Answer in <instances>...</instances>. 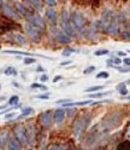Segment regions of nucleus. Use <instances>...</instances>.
Returning <instances> with one entry per match:
<instances>
[{"label": "nucleus", "mask_w": 130, "mask_h": 150, "mask_svg": "<svg viewBox=\"0 0 130 150\" xmlns=\"http://www.w3.org/2000/svg\"><path fill=\"white\" fill-rule=\"evenodd\" d=\"M70 23L75 32H81L85 27V17H83L82 11L73 10L70 13Z\"/></svg>", "instance_id": "nucleus-1"}, {"label": "nucleus", "mask_w": 130, "mask_h": 150, "mask_svg": "<svg viewBox=\"0 0 130 150\" xmlns=\"http://www.w3.org/2000/svg\"><path fill=\"white\" fill-rule=\"evenodd\" d=\"M90 121V116L89 115H83L80 119H77L73 124V136L76 138H80L83 133V131L86 129V127L88 126Z\"/></svg>", "instance_id": "nucleus-2"}, {"label": "nucleus", "mask_w": 130, "mask_h": 150, "mask_svg": "<svg viewBox=\"0 0 130 150\" xmlns=\"http://www.w3.org/2000/svg\"><path fill=\"white\" fill-rule=\"evenodd\" d=\"M27 20H28V23H30L31 25H34L36 29H39V30H43L45 29V21H43L42 16L39 12L29 13L27 16Z\"/></svg>", "instance_id": "nucleus-3"}, {"label": "nucleus", "mask_w": 130, "mask_h": 150, "mask_svg": "<svg viewBox=\"0 0 130 150\" xmlns=\"http://www.w3.org/2000/svg\"><path fill=\"white\" fill-rule=\"evenodd\" d=\"M23 29H24L25 34L30 38V40H33V41H35V42L40 41V39H41L40 30H39V29H36L34 25H31L30 23L25 22V23L23 24Z\"/></svg>", "instance_id": "nucleus-4"}, {"label": "nucleus", "mask_w": 130, "mask_h": 150, "mask_svg": "<svg viewBox=\"0 0 130 150\" xmlns=\"http://www.w3.org/2000/svg\"><path fill=\"white\" fill-rule=\"evenodd\" d=\"M1 6V11H3V13H4V16H6L7 18H11V20H15V21H18L21 18V16L17 13V11L15 10V8L12 7V6H10L7 3H3L1 1V4H0Z\"/></svg>", "instance_id": "nucleus-5"}, {"label": "nucleus", "mask_w": 130, "mask_h": 150, "mask_svg": "<svg viewBox=\"0 0 130 150\" xmlns=\"http://www.w3.org/2000/svg\"><path fill=\"white\" fill-rule=\"evenodd\" d=\"M15 137L17 140L23 145H29V139L27 134V128L23 126H17L15 127Z\"/></svg>", "instance_id": "nucleus-6"}, {"label": "nucleus", "mask_w": 130, "mask_h": 150, "mask_svg": "<svg viewBox=\"0 0 130 150\" xmlns=\"http://www.w3.org/2000/svg\"><path fill=\"white\" fill-rule=\"evenodd\" d=\"M39 122L45 128H50L53 125V114L51 110H46L39 115Z\"/></svg>", "instance_id": "nucleus-7"}, {"label": "nucleus", "mask_w": 130, "mask_h": 150, "mask_svg": "<svg viewBox=\"0 0 130 150\" xmlns=\"http://www.w3.org/2000/svg\"><path fill=\"white\" fill-rule=\"evenodd\" d=\"M65 116H66V111H65L63 108L55 109L53 112V121L55 125H62L65 120Z\"/></svg>", "instance_id": "nucleus-8"}, {"label": "nucleus", "mask_w": 130, "mask_h": 150, "mask_svg": "<svg viewBox=\"0 0 130 150\" xmlns=\"http://www.w3.org/2000/svg\"><path fill=\"white\" fill-rule=\"evenodd\" d=\"M4 53H11V54H22V56H27V57H33L34 56H39V57L46 58V59H52L51 57H47V56L43 54H36V53H31V52H24V51H17V50H4Z\"/></svg>", "instance_id": "nucleus-9"}, {"label": "nucleus", "mask_w": 130, "mask_h": 150, "mask_svg": "<svg viewBox=\"0 0 130 150\" xmlns=\"http://www.w3.org/2000/svg\"><path fill=\"white\" fill-rule=\"evenodd\" d=\"M15 5H16V7H15V10L17 11V13L20 15L21 17H27L28 15H29L30 12L28 11V8H27V6H24V4L23 3H15Z\"/></svg>", "instance_id": "nucleus-10"}, {"label": "nucleus", "mask_w": 130, "mask_h": 150, "mask_svg": "<svg viewBox=\"0 0 130 150\" xmlns=\"http://www.w3.org/2000/svg\"><path fill=\"white\" fill-rule=\"evenodd\" d=\"M7 145H8V150H22V145H21V143L17 140V138L16 137H10L8 138V143H7Z\"/></svg>", "instance_id": "nucleus-11"}, {"label": "nucleus", "mask_w": 130, "mask_h": 150, "mask_svg": "<svg viewBox=\"0 0 130 150\" xmlns=\"http://www.w3.org/2000/svg\"><path fill=\"white\" fill-rule=\"evenodd\" d=\"M8 131H0V150H4L6 144L8 143Z\"/></svg>", "instance_id": "nucleus-12"}, {"label": "nucleus", "mask_w": 130, "mask_h": 150, "mask_svg": "<svg viewBox=\"0 0 130 150\" xmlns=\"http://www.w3.org/2000/svg\"><path fill=\"white\" fill-rule=\"evenodd\" d=\"M46 18H47L50 22L54 23V25H55V22H57V12H55L54 7L46 8Z\"/></svg>", "instance_id": "nucleus-13"}, {"label": "nucleus", "mask_w": 130, "mask_h": 150, "mask_svg": "<svg viewBox=\"0 0 130 150\" xmlns=\"http://www.w3.org/2000/svg\"><path fill=\"white\" fill-rule=\"evenodd\" d=\"M55 36H57V40H58L60 44H69V42H71V38H70L69 35L65 34L63 30L58 32Z\"/></svg>", "instance_id": "nucleus-14"}, {"label": "nucleus", "mask_w": 130, "mask_h": 150, "mask_svg": "<svg viewBox=\"0 0 130 150\" xmlns=\"http://www.w3.org/2000/svg\"><path fill=\"white\" fill-rule=\"evenodd\" d=\"M105 33H107V34H110V35H113V36L118 35V33H119V28H118L117 23H116V22H112V23H111V24L106 28Z\"/></svg>", "instance_id": "nucleus-15"}, {"label": "nucleus", "mask_w": 130, "mask_h": 150, "mask_svg": "<svg viewBox=\"0 0 130 150\" xmlns=\"http://www.w3.org/2000/svg\"><path fill=\"white\" fill-rule=\"evenodd\" d=\"M13 40L20 44L21 46H25L27 45V39H25V35L21 34V33H15L13 34Z\"/></svg>", "instance_id": "nucleus-16"}, {"label": "nucleus", "mask_w": 130, "mask_h": 150, "mask_svg": "<svg viewBox=\"0 0 130 150\" xmlns=\"http://www.w3.org/2000/svg\"><path fill=\"white\" fill-rule=\"evenodd\" d=\"M111 91H100V92H95V93H90V95H88L89 99H95V98H103V97H106L108 95H111Z\"/></svg>", "instance_id": "nucleus-17"}, {"label": "nucleus", "mask_w": 130, "mask_h": 150, "mask_svg": "<svg viewBox=\"0 0 130 150\" xmlns=\"http://www.w3.org/2000/svg\"><path fill=\"white\" fill-rule=\"evenodd\" d=\"M34 112H35V110H34L33 108H30V107L24 108V109H22V114H21V115H18V116H17V119H23V117H27V116H29V115L34 114Z\"/></svg>", "instance_id": "nucleus-18"}, {"label": "nucleus", "mask_w": 130, "mask_h": 150, "mask_svg": "<svg viewBox=\"0 0 130 150\" xmlns=\"http://www.w3.org/2000/svg\"><path fill=\"white\" fill-rule=\"evenodd\" d=\"M116 90L119 92V95L120 96H127L128 95V90H127V83L125 82H122V83H119V85L116 87Z\"/></svg>", "instance_id": "nucleus-19"}, {"label": "nucleus", "mask_w": 130, "mask_h": 150, "mask_svg": "<svg viewBox=\"0 0 130 150\" xmlns=\"http://www.w3.org/2000/svg\"><path fill=\"white\" fill-rule=\"evenodd\" d=\"M4 74L5 75H7V76H16L17 75V70H16V68H13V67H7L5 70H4Z\"/></svg>", "instance_id": "nucleus-20"}, {"label": "nucleus", "mask_w": 130, "mask_h": 150, "mask_svg": "<svg viewBox=\"0 0 130 150\" xmlns=\"http://www.w3.org/2000/svg\"><path fill=\"white\" fill-rule=\"evenodd\" d=\"M17 104H20V97L18 96H12L10 99H8V105L16 107Z\"/></svg>", "instance_id": "nucleus-21"}, {"label": "nucleus", "mask_w": 130, "mask_h": 150, "mask_svg": "<svg viewBox=\"0 0 130 150\" xmlns=\"http://www.w3.org/2000/svg\"><path fill=\"white\" fill-rule=\"evenodd\" d=\"M76 50L75 49H72V47H66V49H64L63 52H62V56H64V57H69V56H71L72 53H75Z\"/></svg>", "instance_id": "nucleus-22"}, {"label": "nucleus", "mask_w": 130, "mask_h": 150, "mask_svg": "<svg viewBox=\"0 0 130 150\" xmlns=\"http://www.w3.org/2000/svg\"><path fill=\"white\" fill-rule=\"evenodd\" d=\"M103 90H104V86H92V87L85 90V92L86 93H88V92H100Z\"/></svg>", "instance_id": "nucleus-23"}, {"label": "nucleus", "mask_w": 130, "mask_h": 150, "mask_svg": "<svg viewBox=\"0 0 130 150\" xmlns=\"http://www.w3.org/2000/svg\"><path fill=\"white\" fill-rule=\"evenodd\" d=\"M95 78H96V79H108V78H110V74L104 70V71L98 73V74L95 75Z\"/></svg>", "instance_id": "nucleus-24"}, {"label": "nucleus", "mask_w": 130, "mask_h": 150, "mask_svg": "<svg viewBox=\"0 0 130 150\" xmlns=\"http://www.w3.org/2000/svg\"><path fill=\"white\" fill-rule=\"evenodd\" d=\"M31 88H40V90H43V91H47V86L42 85V83H38V82H34L30 85Z\"/></svg>", "instance_id": "nucleus-25"}, {"label": "nucleus", "mask_w": 130, "mask_h": 150, "mask_svg": "<svg viewBox=\"0 0 130 150\" xmlns=\"http://www.w3.org/2000/svg\"><path fill=\"white\" fill-rule=\"evenodd\" d=\"M110 51L106 50V49H103V50H96L94 52V56H96V57H99V56H104V54H108Z\"/></svg>", "instance_id": "nucleus-26"}, {"label": "nucleus", "mask_w": 130, "mask_h": 150, "mask_svg": "<svg viewBox=\"0 0 130 150\" xmlns=\"http://www.w3.org/2000/svg\"><path fill=\"white\" fill-rule=\"evenodd\" d=\"M115 69H117L119 73H129L130 71V67H113Z\"/></svg>", "instance_id": "nucleus-27"}, {"label": "nucleus", "mask_w": 130, "mask_h": 150, "mask_svg": "<svg viewBox=\"0 0 130 150\" xmlns=\"http://www.w3.org/2000/svg\"><path fill=\"white\" fill-rule=\"evenodd\" d=\"M29 4H30V5H34V7L38 8V10H41L43 3H42V1H29Z\"/></svg>", "instance_id": "nucleus-28"}, {"label": "nucleus", "mask_w": 130, "mask_h": 150, "mask_svg": "<svg viewBox=\"0 0 130 150\" xmlns=\"http://www.w3.org/2000/svg\"><path fill=\"white\" fill-rule=\"evenodd\" d=\"M120 36H122L123 40H130V30H124V32H122Z\"/></svg>", "instance_id": "nucleus-29"}, {"label": "nucleus", "mask_w": 130, "mask_h": 150, "mask_svg": "<svg viewBox=\"0 0 130 150\" xmlns=\"http://www.w3.org/2000/svg\"><path fill=\"white\" fill-rule=\"evenodd\" d=\"M95 70V67L94 65H89V67H87L85 70H83V74H86V75H88V74H90V73H93Z\"/></svg>", "instance_id": "nucleus-30"}, {"label": "nucleus", "mask_w": 130, "mask_h": 150, "mask_svg": "<svg viewBox=\"0 0 130 150\" xmlns=\"http://www.w3.org/2000/svg\"><path fill=\"white\" fill-rule=\"evenodd\" d=\"M23 62H24V64H27V65L34 64V63H35V58H33V57H25Z\"/></svg>", "instance_id": "nucleus-31"}, {"label": "nucleus", "mask_w": 130, "mask_h": 150, "mask_svg": "<svg viewBox=\"0 0 130 150\" xmlns=\"http://www.w3.org/2000/svg\"><path fill=\"white\" fill-rule=\"evenodd\" d=\"M48 150H68L65 146H63V145H52Z\"/></svg>", "instance_id": "nucleus-32"}, {"label": "nucleus", "mask_w": 130, "mask_h": 150, "mask_svg": "<svg viewBox=\"0 0 130 150\" xmlns=\"http://www.w3.org/2000/svg\"><path fill=\"white\" fill-rule=\"evenodd\" d=\"M110 59H111V62L113 63V65H115V64H120V63H122V59L118 58V57H112V58H110Z\"/></svg>", "instance_id": "nucleus-33"}, {"label": "nucleus", "mask_w": 130, "mask_h": 150, "mask_svg": "<svg viewBox=\"0 0 130 150\" xmlns=\"http://www.w3.org/2000/svg\"><path fill=\"white\" fill-rule=\"evenodd\" d=\"M71 99L69 98H65V99H58L57 102H55V104H64V103H70Z\"/></svg>", "instance_id": "nucleus-34"}, {"label": "nucleus", "mask_w": 130, "mask_h": 150, "mask_svg": "<svg viewBox=\"0 0 130 150\" xmlns=\"http://www.w3.org/2000/svg\"><path fill=\"white\" fill-rule=\"evenodd\" d=\"M35 98H39V99H48V98H50V93H46V95H38V96H35Z\"/></svg>", "instance_id": "nucleus-35"}, {"label": "nucleus", "mask_w": 130, "mask_h": 150, "mask_svg": "<svg viewBox=\"0 0 130 150\" xmlns=\"http://www.w3.org/2000/svg\"><path fill=\"white\" fill-rule=\"evenodd\" d=\"M116 54L118 56V57H127V52H124V51H117L116 52Z\"/></svg>", "instance_id": "nucleus-36"}, {"label": "nucleus", "mask_w": 130, "mask_h": 150, "mask_svg": "<svg viewBox=\"0 0 130 150\" xmlns=\"http://www.w3.org/2000/svg\"><path fill=\"white\" fill-rule=\"evenodd\" d=\"M16 116V112H8V114H5V119H13Z\"/></svg>", "instance_id": "nucleus-37"}, {"label": "nucleus", "mask_w": 130, "mask_h": 150, "mask_svg": "<svg viewBox=\"0 0 130 150\" xmlns=\"http://www.w3.org/2000/svg\"><path fill=\"white\" fill-rule=\"evenodd\" d=\"M45 3L47 4V5H50V7L57 5V1H54V0H47V1H45Z\"/></svg>", "instance_id": "nucleus-38"}, {"label": "nucleus", "mask_w": 130, "mask_h": 150, "mask_svg": "<svg viewBox=\"0 0 130 150\" xmlns=\"http://www.w3.org/2000/svg\"><path fill=\"white\" fill-rule=\"evenodd\" d=\"M40 80H41V82H46L48 80V75H46V74H42L41 76H40Z\"/></svg>", "instance_id": "nucleus-39"}, {"label": "nucleus", "mask_w": 130, "mask_h": 150, "mask_svg": "<svg viewBox=\"0 0 130 150\" xmlns=\"http://www.w3.org/2000/svg\"><path fill=\"white\" fill-rule=\"evenodd\" d=\"M123 64L127 65V67H130V57H125L123 59Z\"/></svg>", "instance_id": "nucleus-40"}, {"label": "nucleus", "mask_w": 130, "mask_h": 150, "mask_svg": "<svg viewBox=\"0 0 130 150\" xmlns=\"http://www.w3.org/2000/svg\"><path fill=\"white\" fill-rule=\"evenodd\" d=\"M62 79H63V76H60V75H58V76H55V78L53 79V82L55 83V82H58V81H59V80H62Z\"/></svg>", "instance_id": "nucleus-41"}, {"label": "nucleus", "mask_w": 130, "mask_h": 150, "mask_svg": "<svg viewBox=\"0 0 130 150\" xmlns=\"http://www.w3.org/2000/svg\"><path fill=\"white\" fill-rule=\"evenodd\" d=\"M71 63V61H65V62H62L60 63V67H65V65H68V64H70Z\"/></svg>", "instance_id": "nucleus-42"}, {"label": "nucleus", "mask_w": 130, "mask_h": 150, "mask_svg": "<svg viewBox=\"0 0 130 150\" xmlns=\"http://www.w3.org/2000/svg\"><path fill=\"white\" fill-rule=\"evenodd\" d=\"M75 110H72V109H69L68 110V115H70V116H72V115H75Z\"/></svg>", "instance_id": "nucleus-43"}, {"label": "nucleus", "mask_w": 130, "mask_h": 150, "mask_svg": "<svg viewBox=\"0 0 130 150\" xmlns=\"http://www.w3.org/2000/svg\"><path fill=\"white\" fill-rule=\"evenodd\" d=\"M38 71H45V69L42 68V67H38V69H36Z\"/></svg>", "instance_id": "nucleus-44"}, {"label": "nucleus", "mask_w": 130, "mask_h": 150, "mask_svg": "<svg viewBox=\"0 0 130 150\" xmlns=\"http://www.w3.org/2000/svg\"><path fill=\"white\" fill-rule=\"evenodd\" d=\"M12 86H15V87H21L20 85H18V83L17 82H12Z\"/></svg>", "instance_id": "nucleus-45"}, {"label": "nucleus", "mask_w": 130, "mask_h": 150, "mask_svg": "<svg viewBox=\"0 0 130 150\" xmlns=\"http://www.w3.org/2000/svg\"><path fill=\"white\" fill-rule=\"evenodd\" d=\"M4 108H5V107H4V105H0V110H3V109H4Z\"/></svg>", "instance_id": "nucleus-46"}, {"label": "nucleus", "mask_w": 130, "mask_h": 150, "mask_svg": "<svg viewBox=\"0 0 130 150\" xmlns=\"http://www.w3.org/2000/svg\"><path fill=\"white\" fill-rule=\"evenodd\" d=\"M127 99H130V96H128V97H127Z\"/></svg>", "instance_id": "nucleus-47"}, {"label": "nucleus", "mask_w": 130, "mask_h": 150, "mask_svg": "<svg viewBox=\"0 0 130 150\" xmlns=\"http://www.w3.org/2000/svg\"><path fill=\"white\" fill-rule=\"evenodd\" d=\"M0 90H1V85H0Z\"/></svg>", "instance_id": "nucleus-48"}]
</instances>
